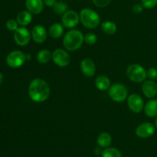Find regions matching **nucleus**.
<instances>
[{"mask_svg": "<svg viewBox=\"0 0 157 157\" xmlns=\"http://www.w3.org/2000/svg\"><path fill=\"white\" fill-rule=\"evenodd\" d=\"M29 95L35 103H43L50 95V86L45 80L41 78H34L29 86Z\"/></svg>", "mask_w": 157, "mask_h": 157, "instance_id": "f257e3e1", "label": "nucleus"}, {"mask_svg": "<svg viewBox=\"0 0 157 157\" xmlns=\"http://www.w3.org/2000/svg\"><path fill=\"white\" fill-rule=\"evenodd\" d=\"M84 42V35L77 29L67 31L63 38V45L67 50L73 52L78 50Z\"/></svg>", "mask_w": 157, "mask_h": 157, "instance_id": "f03ea898", "label": "nucleus"}, {"mask_svg": "<svg viewBox=\"0 0 157 157\" xmlns=\"http://www.w3.org/2000/svg\"><path fill=\"white\" fill-rule=\"evenodd\" d=\"M80 21L87 29H95L101 23V17L98 12L89 8H85L79 14Z\"/></svg>", "mask_w": 157, "mask_h": 157, "instance_id": "7ed1b4c3", "label": "nucleus"}, {"mask_svg": "<svg viewBox=\"0 0 157 157\" xmlns=\"http://www.w3.org/2000/svg\"><path fill=\"white\" fill-rule=\"evenodd\" d=\"M127 76L128 77L130 81L133 83H142L145 81L147 78V71L141 65L139 64H131L127 67Z\"/></svg>", "mask_w": 157, "mask_h": 157, "instance_id": "20e7f679", "label": "nucleus"}, {"mask_svg": "<svg viewBox=\"0 0 157 157\" xmlns=\"http://www.w3.org/2000/svg\"><path fill=\"white\" fill-rule=\"evenodd\" d=\"M110 99L117 103H122L128 98V89L122 83H114L108 89Z\"/></svg>", "mask_w": 157, "mask_h": 157, "instance_id": "39448f33", "label": "nucleus"}, {"mask_svg": "<svg viewBox=\"0 0 157 157\" xmlns=\"http://www.w3.org/2000/svg\"><path fill=\"white\" fill-rule=\"evenodd\" d=\"M27 60L26 55L20 50H15L11 52L6 57V63L11 68H19Z\"/></svg>", "mask_w": 157, "mask_h": 157, "instance_id": "423d86ee", "label": "nucleus"}, {"mask_svg": "<svg viewBox=\"0 0 157 157\" xmlns=\"http://www.w3.org/2000/svg\"><path fill=\"white\" fill-rule=\"evenodd\" d=\"M52 60L59 67H66L71 62V56L68 52L62 49H56L52 52Z\"/></svg>", "mask_w": 157, "mask_h": 157, "instance_id": "0eeeda50", "label": "nucleus"}, {"mask_svg": "<svg viewBox=\"0 0 157 157\" xmlns=\"http://www.w3.org/2000/svg\"><path fill=\"white\" fill-rule=\"evenodd\" d=\"M80 21V15L74 10H68L62 15L61 22L64 27L67 29H73L76 27Z\"/></svg>", "mask_w": 157, "mask_h": 157, "instance_id": "6e6552de", "label": "nucleus"}, {"mask_svg": "<svg viewBox=\"0 0 157 157\" xmlns=\"http://www.w3.org/2000/svg\"><path fill=\"white\" fill-rule=\"evenodd\" d=\"M31 35L29 29L25 27H19L14 32V40L20 46H25L30 42Z\"/></svg>", "mask_w": 157, "mask_h": 157, "instance_id": "1a4fd4ad", "label": "nucleus"}, {"mask_svg": "<svg viewBox=\"0 0 157 157\" xmlns=\"http://www.w3.org/2000/svg\"><path fill=\"white\" fill-rule=\"evenodd\" d=\"M127 106L132 112L139 113L144 108V99L138 94H131L127 98Z\"/></svg>", "mask_w": 157, "mask_h": 157, "instance_id": "9d476101", "label": "nucleus"}, {"mask_svg": "<svg viewBox=\"0 0 157 157\" xmlns=\"http://www.w3.org/2000/svg\"><path fill=\"white\" fill-rule=\"evenodd\" d=\"M156 131V126L151 123H144L139 125L136 129V135L140 138H149L153 135Z\"/></svg>", "mask_w": 157, "mask_h": 157, "instance_id": "9b49d317", "label": "nucleus"}, {"mask_svg": "<svg viewBox=\"0 0 157 157\" xmlns=\"http://www.w3.org/2000/svg\"><path fill=\"white\" fill-rule=\"evenodd\" d=\"M31 35H32V39L35 42L41 44V43L44 42L45 40L47 39L48 32L44 26H41V25H37L33 27Z\"/></svg>", "mask_w": 157, "mask_h": 157, "instance_id": "f8f14e48", "label": "nucleus"}, {"mask_svg": "<svg viewBox=\"0 0 157 157\" xmlns=\"http://www.w3.org/2000/svg\"><path fill=\"white\" fill-rule=\"evenodd\" d=\"M81 70L83 75L87 77H92L96 72V65L94 62L89 58H85L81 62Z\"/></svg>", "mask_w": 157, "mask_h": 157, "instance_id": "ddd939ff", "label": "nucleus"}, {"mask_svg": "<svg viewBox=\"0 0 157 157\" xmlns=\"http://www.w3.org/2000/svg\"><path fill=\"white\" fill-rule=\"evenodd\" d=\"M144 95L149 99H153L157 95V85L154 80H147L142 85Z\"/></svg>", "mask_w": 157, "mask_h": 157, "instance_id": "4468645a", "label": "nucleus"}, {"mask_svg": "<svg viewBox=\"0 0 157 157\" xmlns=\"http://www.w3.org/2000/svg\"><path fill=\"white\" fill-rule=\"evenodd\" d=\"M25 7L32 14L38 15L43 11L44 2L42 0H25Z\"/></svg>", "mask_w": 157, "mask_h": 157, "instance_id": "2eb2a0df", "label": "nucleus"}, {"mask_svg": "<svg viewBox=\"0 0 157 157\" xmlns=\"http://www.w3.org/2000/svg\"><path fill=\"white\" fill-rule=\"evenodd\" d=\"M95 86L99 90L106 91L108 90L110 87V80L107 75H99L95 79Z\"/></svg>", "mask_w": 157, "mask_h": 157, "instance_id": "dca6fc26", "label": "nucleus"}, {"mask_svg": "<svg viewBox=\"0 0 157 157\" xmlns=\"http://www.w3.org/2000/svg\"><path fill=\"white\" fill-rule=\"evenodd\" d=\"M97 143L100 147L103 149L110 147V144L112 143V137L108 132H102L98 135V139H97Z\"/></svg>", "mask_w": 157, "mask_h": 157, "instance_id": "f3484780", "label": "nucleus"}, {"mask_svg": "<svg viewBox=\"0 0 157 157\" xmlns=\"http://www.w3.org/2000/svg\"><path fill=\"white\" fill-rule=\"evenodd\" d=\"M144 112L146 115L150 118L157 117V99H152L147 102L144 106Z\"/></svg>", "mask_w": 157, "mask_h": 157, "instance_id": "a211bd4d", "label": "nucleus"}, {"mask_svg": "<svg viewBox=\"0 0 157 157\" xmlns=\"http://www.w3.org/2000/svg\"><path fill=\"white\" fill-rule=\"evenodd\" d=\"M16 21L18 25L26 26L30 24L32 21V15L29 11H21L17 15Z\"/></svg>", "mask_w": 157, "mask_h": 157, "instance_id": "6ab92c4d", "label": "nucleus"}, {"mask_svg": "<svg viewBox=\"0 0 157 157\" xmlns=\"http://www.w3.org/2000/svg\"><path fill=\"white\" fill-rule=\"evenodd\" d=\"M49 35L53 38H58L64 33V26L61 23H54L49 29Z\"/></svg>", "mask_w": 157, "mask_h": 157, "instance_id": "aec40b11", "label": "nucleus"}, {"mask_svg": "<svg viewBox=\"0 0 157 157\" xmlns=\"http://www.w3.org/2000/svg\"><path fill=\"white\" fill-rule=\"evenodd\" d=\"M117 25L112 21H105L101 23V29L107 35H113L117 32Z\"/></svg>", "mask_w": 157, "mask_h": 157, "instance_id": "412c9836", "label": "nucleus"}, {"mask_svg": "<svg viewBox=\"0 0 157 157\" xmlns=\"http://www.w3.org/2000/svg\"><path fill=\"white\" fill-rule=\"evenodd\" d=\"M52 58V53L47 49H41L37 54V60L41 64L48 63Z\"/></svg>", "mask_w": 157, "mask_h": 157, "instance_id": "4be33fe9", "label": "nucleus"}, {"mask_svg": "<svg viewBox=\"0 0 157 157\" xmlns=\"http://www.w3.org/2000/svg\"><path fill=\"white\" fill-rule=\"evenodd\" d=\"M102 157H122L121 151L118 149L114 147H108L106 148L103 150Z\"/></svg>", "mask_w": 157, "mask_h": 157, "instance_id": "5701e85b", "label": "nucleus"}, {"mask_svg": "<svg viewBox=\"0 0 157 157\" xmlns=\"http://www.w3.org/2000/svg\"><path fill=\"white\" fill-rule=\"evenodd\" d=\"M53 9L55 13L63 15L67 11V5L62 1L57 2Z\"/></svg>", "mask_w": 157, "mask_h": 157, "instance_id": "b1692460", "label": "nucleus"}, {"mask_svg": "<svg viewBox=\"0 0 157 157\" xmlns=\"http://www.w3.org/2000/svg\"><path fill=\"white\" fill-rule=\"evenodd\" d=\"M98 41V37L94 33L89 32L84 35V42L88 45H94Z\"/></svg>", "mask_w": 157, "mask_h": 157, "instance_id": "393cba45", "label": "nucleus"}, {"mask_svg": "<svg viewBox=\"0 0 157 157\" xmlns=\"http://www.w3.org/2000/svg\"><path fill=\"white\" fill-rule=\"evenodd\" d=\"M6 28H7L9 31L15 32V31L18 28V23L17 22L16 20L12 19V18H11V19H9L6 22Z\"/></svg>", "mask_w": 157, "mask_h": 157, "instance_id": "a878e982", "label": "nucleus"}, {"mask_svg": "<svg viewBox=\"0 0 157 157\" xmlns=\"http://www.w3.org/2000/svg\"><path fill=\"white\" fill-rule=\"evenodd\" d=\"M142 5L146 9H153L157 5V0H141Z\"/></svg>", "mask_w": 157, "mask_h": 157, "instance_id": "bb28decb", "label": "nucleus"}, {"mask_svg": "<svg viewBox=\"0 0 157 157\" xmlns=\"http://www.w3.org/2000/svg\"><path fill=\"white\" fill-rule=\"evenodd\" d=\"M147 77L150 80H155L157 78V69L156 68H150L147 71Z\"/></svg>", "mask_w": 157, "mask_h": 157, "instance_id": "cd10ccee", "label": "nucleus"}, {"mask_svg": "<svg viewBox=\"0 0 157 157\" xmlns=\"http://www.w3.org/2000/svg\"><path fill=\"white\" fill-rule=\"evenodd\" d=\"M92 1H93L94 4L98 7L104 8L108 6L111 0H92Z\"/></svg>", "mask_w": 157, "mask_h": 157, "instance_id": "c85d7f7f", "label": "nucleus"}, {"mask_svg": "<svg viewBox=\"0 0 157 157\" xmlns=\"http://www.w3.org/2000/svg\"><path fill=\"white\" fill-rule=\"evenodd\" d=\"M144 6L143 5L140 4H135L134 6H133V12L136 14H140L143 12L144 10Z\"/></svg>", "mask_w": 157, "mask_h": 157, "instance_id": "c756f323", "label": "nucleus"}, {"mask_svg": "<svg viewBox=\"0 0 157 157\" xmlns=\"http://www.w3.org/2000/svg\"><path fill=\"white\" fill-rule=\"evenodd\" d=\"M43 2L44 4L48 7H54L57 2L56 0H43Z\"/></svg>", "mask_w": 157, "mask_h": 157, "instance_id": "7c9ffc66", "label": "nucleus"}, {"mask_svg": "<svg viewBox=\"0 0 157 157\" xmlns=\"http://www.w3.org/2000/svg\"><path fill=\"white\" fill-rule=\"evenodd\" d=\"M2 82H3V75L0 72V86H1V84L2 83Z\"/></svg>", "mask_w": 157, "mask_h": 157, "instance_id": "2f4dec72", "label": "nucleus"}, {"mask_svg": "<svg viewBox=\"0 0 157 157\" xmlns=\"http://www.w3.org/2000/svg\"><path fill=\"white\" fill-rule=\"evenodd\" d=\"M155 126H156V128H157V118H156V121H155Z\"/></svg>", "mask_w": 157, "mask_h": 157, "instance_id": "473e14b6", "label": "nucleus"}]
</instances>
